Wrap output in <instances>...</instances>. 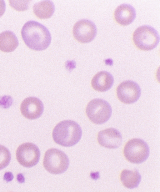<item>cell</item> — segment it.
<instances>
[{
	"instance_id": "9c48e42d",
	"label": "cell",
	"mask_w": 160,
	"mask_h": 192,
	"mask_svg": "<svg viewBox=\"0 0 160 192\" xmlns=\"http://www.w3.org/2000/svg\"><path fill=\"white\" fill-rule=\"evenodd\" d=\"M97 33V28L95 24L92 21L86 19L77 21L72 29L74 38L82 43H87L92 41L96 37Z\"/></svg>"
},
{
	"instance_id": "9a60e30c",
	"label": "cell",
	"mask_w": 160,
	"mask_h": 192,
	"mask_svg": "<svg viewBox=\"0 0 160 192\" xmlns=\"http://www.w3.org/2000/svg\"><path fill=\"white\" fill-rule=\"evenodd\" d=\"M19 44L15 34L10 31H6L0 34V50L5 52L14 51Z\"/></svg>"
},
{
	"instance_id": "6da1fadb",
	"label": "cell",
	"mask_w": 160,
	"mask_h": 192,
	"mask_svg": "<svg viewBox=\"0 0 160 192\" xmlns=\"http://www.w3.org/2000/svg\"><path fill=\"white\" fill-rule=\"evenodd\" d=\"M22 38L29 48L36 51L45 49L49 46L51 41L50 33L48 28L35 21L27 22L21 30Z\"/></svg>"
},
{
	"instance_id": "277c9868",
	"label": "cell",
	"mask_w": 160,
	"mask_h": 192,
	"mask_svg": "<svg viewBox=\"0 0 160 192\" xmlns=\"http://www.w3.org/2000/svg\"><path fill=\"white\" fill-rule=\"evenodd\" d=\"M43 164L45 169L49 173L59 174L67 170L69 161L64 152L57 149L52 148L45 153Z\"/></svg>"
},
{
	"instance_id": "d6986e66",
	"label": "cell",
	"mask_w": 160,
	"mask_h": 192,
	"mask_svg": "<svg viewBox=\"0 0 160 192\" xmlns=\"http://www.w3.org/2000/svg\"><path fill=\"white\" fill-rule=\"evenodd\" d=\"M6 9V4L4 0H0V18L4 13Z\"/></svg>"
},
{
	"instance_id": "5bb4252c",
	"label": "cell",
	"mask_w": 160,
	"mask_h": 192,
	"mask_svg": "<svg viewBox=\"0 0 160 192\" xmlns=\"http://www.w3.org/2000/svg\"><path fill=\"white\" fill-rule=\"evenodd\" d=\"M141 180V176L138 170L124 169L120 174V180L126 188L132 189L138 187Z\"/></svg>"
},
{
	"instance_id": "30bf717a",
	"label": "cell",
	"mask_w": 160,
	"mask_h": 192,
	"mask_svg": "<svg viewBox=\"0 0 160 192\" xmlns=\"http://www.w3.org/2000/svg\"><path fill=\"white\" fill-rule=\"evenodd\" d=\"M20 110L22 114L26 118L30 120L37 119L42 114L44 105L38 98L29 97L24 99L22 102Z\"/></svg>"
},
{
	"instance_id": "e0dca14e",
	"label": "cell",
	"mask_w": 160,
	"mask_h": 192,
	"mask_svg": "<svg viewBox=\"0 0 160 192\" xmlns=\"http://www.w3.org/2000/svg\"><path fill=\"white\" fill-rule=\"evenodd\" d=\"M11 154L8 149L0 145V170L7 166L11 160Z\"/></svg>"
},
{
	"instance_id": "2e32d148",
	"label": "cell",
	"mask_w": 160,
	"mask_h": 192,
	"mask_svg": "<svg viewBox=\"0 0 160 192\" xmlns=\"http://www.w3.org/2000/svg\"><path fill=\"white\" fill-rule=\"evenodd\" d=\"M35 15L42 19L50 18L53 14L55 7L53 3L50 0H44L36 3L33 7Z\"/></svg>"
},
{
	"instance_id": "8fae6325",
	"label": "cell",
	"mask_w": 160,
	"mask_h": 192,
	"mask_svg": "<svg viewBox=\"0 0 160 192\" xmlns=\"http://www.w3.org/2000/svg\"><path fill=\"white\" fill-rule=\"evenodd\" d=\"M97 140L102 146L114 149L120 146L122 137L118 130L114 128H109L100 131L98 134Z\"/></svg>"
},
{
	"instance_id": "8992f818",
	"label": "cell",
	"mask_w": 160,
	"mask_h": 192,
	"mask_svg": "<svg viewBox=\"0 0 160 192\" xmlns=\"http://www.w3.org/2000/svg\"><path fill=\"white\" fill-rule=\"evenodd\" d=\"M123 154L129 162L134 164H140L148 158L149 154V147L143 140L132 139L129 140L125 145Z\"/></svg>"
},
{
	"instance_id": "5b68a950",
	"label": "cell",
	"mask_w": 160,
	"mask_h": 192,
	"mask_svg": "<svg viewBox=\"0 0 160 192\" xmlns=\"http://www.w3.org/2000/svg\"><path fill=\"white\" fill-rule=\"evenodd\" d=\"M86 115L93 123L103 124L108 120L112 113V109L107 101L101 99H95L90 101L86 109Z\"/></svg>"
},
{
	"instance_id": "3957f363",
	"label": "cell",
	"mask_w": 160,
	"mask_h": 192,
	"mask_svg": "<svg viewBox=\"0 0 160 192\" xmlns=\"http://www.w3.org/2000/svg\"><path fill=\"white\" fill-rule=\"evenodd\" d=\"M132 39L138 48L142 50L149 51L157 47L159 42L160 37L154 28L145 25L139 27L135 30Z\"/></svg>"
},
{
	"instance_id": "ac0fdd59",
	"label": "cell",
	"mask_w": 160,
	"mask_h": 192,
	"mask_svg": "<svg viewBox=\"0 0 160 192\" xmlns=\"http://www.w3.org/2000/svg\"><path fill=\"white\" fill-rule=\"evenodd\" d=\"M28 1H9L10 4L14 9L19 11L27 10L28 8Z\"/></svg>"
},
{
	"instance_id": "7c38bea8",
	"label": "cell",
	"mask_w": 160,
	"mask_h": 192,
	"mask_svg": "<svg viewBox=\"0 0 160 192\" xmlns=\"http://www.w3.org/2000/svg\"><path fill=\"white\" fill-rule=\"evenodd\" d=\"M116 22L119 24L126 26L131 24L136 17L134 8L131 5L124 3L118 6L114 13Z\"/></svg>"
},
{
	"instance_id": "4fadbf2b",
	"label": "cell",
	"mask_w": 160,
	"mask_h": 192,
	"mask_svg": "<svg viewBox=\"0 0 160 192\" xmlns=\"http://www.w3.org/2000/svg\"><path fill=\"white\" fill-rule=\"evenodd\" d=\"M114 78L112 75L106 71H101L97 73L92 78L91 85L94 90L104 92L109 90L112 86Z\"/></svg>"
},
{
	"instance_id": "7a4b0ae2",
	"label": "cell",
	"mask_w": 160,
	"mask_h": 192,
	"mask_svg": "<svg viewBox=\"0 0 160 192\" xmlns=\"http://www.w3.org/2000/svg\"><path fill=\"white\" fill-rule=\"evenodd\" d=\"M82 135L80 126L72 120L60 122L54 127L52 133L54 141L64 147L74 145L80 140Z\"/></svg>"
},
{
	"instance_id": "52a82bcc",
	"label": "cell",
	"mask_w": 160,
	"mask_h": 192,
	"mask_svg": "<svg viewBox=\"0 0 160 192\" xmlns=\"http://www.w3.org/2000/svg\"><path fill=\"white\" fill-rule=\"evenodd\" d=\"M17 160L22 166L30 168L38 162L40 153L38 146L31 143H26L19 145L16 153Z\"/></svg>"
},
{
	"instance_id": "ba28073f",
	"label": "cell",
	"mask_w": 160,
	"mask_h": 192,
	"mask_svg": "<svg viewBox=\"0 0 160 192\" xmlns=\"http://www.w3.org/2000/svg\"><path fill=\"white\" fill-rule=\"evenodd\" d=\"M116 95L118 99L125 104H132L136 102L141 94L139 86L131 80H126L120 83L117 87Z\"/></svg>"
}]
</instances>
